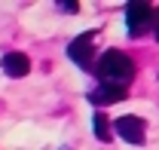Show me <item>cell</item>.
I'll list each match as a JSON object with an SVG mask.
<instances>
[{
	"label": "cell",
	"instance_id": "cell-1",
	"mask_svg": "<svg viewBox=\"0 0 159 150\" xmlns=\"http://www.w3.org/2000/svg\"><path fill=\"white\" fill-rule=\"evenodd\" d=\"M95 74L104 86H116V89H125L135 74H138V68H135V61L125 55V52H119V49H107L104 55L95 61Z\"/></svg>",
	"mask_w": 159,
	"mask_h": 150
},
{
	"label": "cell",
	"instance_id": "cell-9",
	"mask_svg": "<svg viewBox=\"0 0 159 150\" xmlns=\"http://www.w3.org/2000/svg\"><path fill=\"white\" fill-rule=\"evenodd\" d=\"M153 31H156V40H159V12L153 16Z\"/></svg>",
	"mask_w": 159,
	"mask_h": 150
},
{
	"label": "cell",
	"instance_id": "cell-3",
	"mask_svg": "<svg viewBox=\"0 0 159 150\" xmlns=\"http://www.w3.org/2000/svg\"><path fill=\"white\" fill-rule=\"evenodd\" d=\"M92 52H95V34L92 31H86V34H80L70 46H67V58H74L83 71H92L95 68V61H92Z\"/></svg>",
	"mask_w": 159,
	"mask_h": 150
},
{
	"label": "cell",
	"instance_id": "cell-2",
	"mask_svg": "<svg viewBox=\"0 0 159 150\" xmlns=\"http://www.w3.org/2000/svg\"><path fill=\"white\" fill-rule=\"evenodd\" d=\"M125 28H129V34L132 37H141L147 28H153V6L150 3H129L125 6Z\"/></svg>",
	"mask_w": 159,
	"mask_h": 150
},
{
	"label": "cell",
	"instance_id": "cell-6",
	"mask_svg": "<svg viewBox=\"0 0 159 150\" xmlns=\"http://www.w3.org/2000/svg\"><path fill=\"white\" fill-rule=\"evenodd\" d=\"M0 68H3L6 77H25L31 71V58L25 55V52H6L3 61H0Z\"/></svg>",
	"mask_w": 159,
	"mask_h": 150
},
{
	"label": "cell",
	"instance_id": "cell-5",
	"mask_svg": "<svg viewBox=\"0 0 159 150\" xmlns=\"http://www.w3.org/2000/svg\"><path fill=\"white\" fill-rule=\"evenodd\" d=\"M125 89H116V86H104V83H98L92 92H89V101L95 104V107H107V104H116V101H122L125 98Z\"/></svg>",
	"mask_w": 159,
	"mask_h": 150
},
{
	"label": "cell",
	"instance_id": "cell-7",
	"mask_svg": "<svg viewBox=\"0 0 159 150\" xmlns=\"http://www.w3.org/2000/svg\"><path fill=\"white\" fill-rule=\"evenodd\" d=\"M92 126H95V138L98 141H110V123H107V116L104 113H92Z\"/></svg>",
	"mask_w": 159,
	"mask_h": 150
},
{
	"label": "cell",
	"instance_id": "cell-8",
	"mask_svg": "<svg viewBox=\"0 0 159 150\" xmlns=\"http://www.w3.org/2000/svg\"><path fill=\"white\" fill-rule=\"evenodd\" d=\"M58 9H67V12H77V9H80V3H77V0H67V3H58Z\"/></svg>",
	"mask_w": 159,
	"mask_h": 150
},
{
	"label": "cell",
	"instance_id": "cell-4",
	"mask_svg": "<svg viewBox=\"0 0 159 150\" xmlns=\"http://www.w3.org/2000/svg\"><path fill=\"white\" fill-rule=\"evenodd\" d=\"M113 129L129 144H144V135H147V126H144L141 116H119L116 123H113Z\"/></svg>",
	"mask_w": 159,
	"mask_h": 150
}]
</instances>
